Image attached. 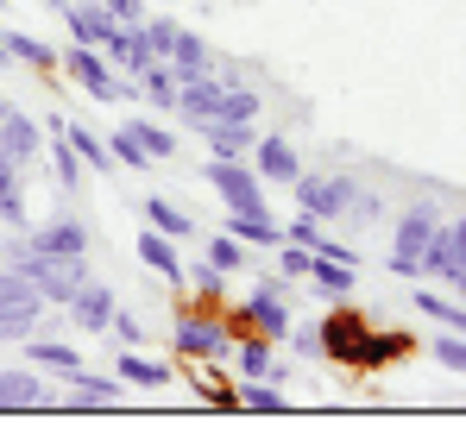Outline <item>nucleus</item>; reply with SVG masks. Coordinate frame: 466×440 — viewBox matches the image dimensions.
<instances>
[{"mask_svg":"<svg viewBox=\"0 0 466 440\" xmlns=\"http://www.w3.org/2000/svg\"><path fill=\"white\" fill-rule=\"evenodd\" d=\"M19 277H32V290L45 295V302H70V295L88 284V252H76V258H57V252H32V245H13V258H6Z\"/></svg>","mask_w":466,"mask_h":440,"instance_id":"nucleus-1","label":"nucleus"},{"mask_svg":"<svg viewBox=\"0 0 466 440\" xmlns=\"http://www.w3.org/2000/svg\"><path fill=\"white\" fill-rule=\"evenodd\" d=\"M315 340H321V359H334V365H347V371H366V359H372V321L360 308L321 315Z\"/></svg>","mask_w":466,"mask_h":440,"instance_id":"nucleus-2","label":"nucleus"},{"mask_svg":"<svg viewBox=\"0 0 466 440\" xmlns=\"http://www.w3.org/2000/svg\"><path fill=\"white\" fill-rule=\"evenodd\" d=\"M284 295H290V277H265L258 290L233 308V327H239V334H265L271 346H284V334H290V308H284Z\"/></svg>","mask_w":466,"mask_h":440,"instance_id":"nucleus-3","label":"nucleus"},{"mask_svg":"<svg viewBox=\"0 0 466 440\" xmlns=\"http://www.w3.org/2000/svg\"><path fill=\"white\" fill-rule=\"evenodd\" d=\"M202 176H208V189L221 195V208L228 215H265V176L246 164V157H208L202 164Z\"/></svg>","mask_w":466,"mask_h":440,"instance_id":"nucleus-4","label":"nucleus"},{"mask_svg":"<svg viewBox=\"0 0 466 440\" xmlns=\"http://www.w3.org/2000/svg\"><path fill=\"white\" fill-rule=\"evenodd\" d=\"M170 340H177L183 359H228V353H233L228 315H196V308H183L177 327H170Z\"/></svg>","mask_w":466,"mask_h":440,"instance_id":"nucleus-5","label":"nucleus"},{"mask_svg":"<svg viewBox=\"0 0 466 440\" xmlns=\"http://www.w3.org/2000/svg\"><path fill=\"white\" fill-rule=\"evenodd\" d=\"M57 70H70V82H76L88 101H120V70H114L107 51H95V45H76V38H70V51L57 57Z\"/></svg>","mask_w":466,"mask_h":440,"instance_id":"nucleus-6","label":"nucleus"},{"mask_svg":"<svg viewBox=\"0 0 466 440\" xmlns=\"http://www.w3.org/2000/svg\"><path fill=\"white\" fill-rule=\"evenodd\" d=\"M290 189H297V202H303V215H315V220H340V215H347V202H353V189H360V183H353V176H309V170H303V176H297Z\"/></svg>","mask_w":466,"mask_h":440,"instance_id":"nucleus-7","label":"nucleus"},{"mask_svg":"<svg viewBox=\"0 0 466 440\" xmlns=\"http://www.w3.org/2000/svg\"><path fill=\"white\" fill-rule=\"evenodd\" d=\"M51 6L64 13V25H70V38H76V45L107 51V45H114V32H120V19H114L101 0H51Z\"/></svg>","mask_w":466,"mask_h":440,"instance_id":"nucleus-8","label":"nucleus"},{"mask_svg":"<svg viewBox=\"0 0 466 440\" xmlns=\"http://www.w3.org/2000/svg\"><path fill=\"white\" fill-rule=\"evenodd\" d=\"M466 265V215L448 220V226H435V239H429V252H422V277H441V284H454Z\"/></svg>","mask_w":466,"mask_h":440,"instance_id":"nucleus-9","label":"nucleus"},{"mask_svg":"<svg viewBox=\"0 0 466 440\" xmlns=\"http://www.w3.org/2000/svg\"><path fill=\"white\" fill-rule=\"evenodd\" d=\"M25 245H32V252H57V258H76V252H88V226H82L76 215H51L45 226H32V233H25Z\"/></svg>","mask_w":466,"mask_h":440,"instance_id":"nucleus-10","label":"nucleus"},{"mask_svg":"<svg viewBox=\"0 0 466 440\" xmlns=\"http://www.w3.org/2000/svg\"><path fill=\"white\" fill-rule=\"evenodd\" d=\"M64 308H70V321H76L82 334H107V321H114V308H120V295L107 290V284H95V277H88V284H82V290L70 295Z\"/></svg>","mask_w":466,"mask_h":440,"instance_id":"nucleus-11","label":"nucleus"},{"mask_svg":"<svg viewBox=\"0 0 466 440\" xmlns=\"http://www.w3.org/2000/svg\"><path fill=\"white\" fill-rule=\"evenodd\" d=\"M133 245H139V265H146V271H157V277H164L170 290H189V271H183V258H177L170 233H157V226H146V233H139Z\"/></svg>","mask_w":466,"mask_h":440,"instance_id":"nucleus-12","label":"nucleus"},{"mask_svg":"<svg viewBox=\"0 0 466 440\" xmlns=\"http://www.w3.org/2000/svg\"><path fill=\"white\" fill-rule=\"evenodd\" d=\"M221 95H228V82L208 70V75H189L183 88H177V114L189 120V126H202V120H215L221 114Z\"/></svg>","mask_w":466,"mask_h":440,"instance_id":"nucleus-13","label":"nucleus"},{"mask_svg":"<svg viewBox=\"0 0 466 440\" xmlns=\"http://www.w3.org/2000/svg\"><path fill=\"white\" fill-rule=\"evenodd\" d=\"M252 170L265 176V183H297L303 176V157H297V145L290 139H252Z\"/></svg>","mask_w":466,"mask_h":440,"instance_id":"nucleus-14","label":"nucleus"},{"mask_svg":"<svg viewBox=\"0 0 466 440\" xmlns=\"http://www.w3.org/2000/svg\"><path fill=\"white\" fill-rule=\"evenodd\" d=\"M435 226H441V215H435L429 202L403 208V215H397V258H422L429 239H435Z\"/></svg>","mask_w":466,"mask_h":440,"instance_id":"nucleus-15","label":"nucleus"},{"mask_svg":"<svg viewBox=\"0 0 466 440\" xmlns=\"http://www.w3.org/2000/svg\"><path fill=\"white\" fill-rule=\"evenodd\" d=\"M6 409H57V396L38 384V371H0V415Z\"/></svg>","mask_w":466,"mask_h":440,"instance_id":"nucleus-16","label":"nucleus"},{"mask_svg":"<svg viewBox=\"0 0 466 440\" xmlns=\"http://www.w3.org/2000/svg\"><path fill=\"white\" fill-rule=\"evenodd\" d=\"M177 82H189V75H208L215 70V51H208V38L202 32H189V25H177V45H170V57H164Z\"/></svg>","mask_w":466,"mask_h":440,"instance_id":"nucleus-17","label":"nucleus"},{"mask_svg":"<svg viewBox=\"0 0 466 440\" xmlns=\"http://www.w3.org/2000/svg\"><path fill=\"white\" fill-rule=\"evenodd\" d=\"M196 133H202L208 157H246V151H252V139H258L246 120H202Z\"/></svg>","mask_w":466,"mask_h":440,"instance_id":"nucleus-18","label":"nucleus"},{"mask_svg":"<svg viewBox=\"0 0 466 440\" xmlns=\"http://www.w3.org/2000/svg\"><path fill=\"white\" fill-rule=\"evenodd\" d=\"M38 145H45V126H38L32 114H19V107H13V114L0 120V157H13V164H25V157H32Z\"/></svg>","mask_w":466,"mask_h":440,"instance_id":"nucleus-19","label":"nucleus"},{"mask_svg":"<svg viewBox=\"0 0 466 440\" xmlns=\"http://www.w3.org/2000/svg\"><path fill=\"white\" fill-rule=\"evenodd\" d=\"M107 57H114V70H120V75H139L146 64H157L152 45H146V19H139V25H120L114 45H107Z\"/></svg>","mask_w":466,"mask_h":440,"instance_id":"nucleus-20","label":"nucleus"},{"mask_svg":"<svg viewBox=\"0 0 466 440\" xmlns=\"http://www.w3.org/2000/svg\"><path fill=\"white\" fill-rule=\"evenodd\" d=\"M120 359H114V371H120V384H133V390H164L170 384V365H157V359H139L133 346H114Z\"/></svg>","mask_w":466,"mask_h":440,"instance_id":"nucleus-21","label":"nucleus"},{"mask_svg":"<svg viewBox=\"0 0 466 440\" xmlns=\"http://www.w3.org/2000/svg\"><path fill=\"white\" fill-rule=\"evenodd\" d=\"M25 359L45 365V371H64V377H76V371H82V353L70 346V340H38V334H32V340H25Z\"/></svg>","mask_w":466,"mask_h":440,"instance_id":"nucleus-22","label":"nucleus"},{"mask_svg":"<svg viewBox=\"0 0 466 440\" xmlns=\"http://www.w3.org/2000/svg\"><path fill=\"white\" fill-rule=\"evenodd\" d=\"M228 233L239 245H284V226L271 220V208L265 215H228Z\"/></svg>","mask_w":466,"mask_h":440,"instance_id":"nucleus-23","label":"nucleus"},{"mask_svg":"<svg viewBox=\"0 0 466 440\" xmlns=\"http://www.w3.org/2000/svg\"><path fill=\"white\" fill-rule=\"evenodd\" d=\"M64 139L76 145V157L88 164V170H95V176H107V170H114V151H107V139H95L82 120H64Z\"/></svg>","mask_w":466,"mask_h":440,"instance_id":"nucleus-24","label":"nucleus"},{"mask_svg":"<svg viewBox=\"0 0 466 440\" xmlns=\"http://www.w3.org/2000/svg\"><path fill=\"white\" fill-rule=\"evenodd\" d=\"M177 88H183V82H177V70H170L164 57L139 70V101H152V107H177Z\"/></svg>","mask_w":466,"mask_h":440,"instance_id":"nucleus-25","label":"nucleus"},{"mask_svg":"<svg viewBox=\"0 0 466 440\" xmlns=\"http://www.w3.org/2000/svg\"><path fill=\"white\" fill-rule=\"evenodd\" d=\"M70 390H76V396H70V409H107V403L120 396V371H114V377H88V371H76V377H70Z\"/></svg>","mask_w":466,"mask_h":440,"instance_id":"nucleus-26","label":"nucleus"},{"mask_svg":"<svg viewBox=\"0 0 466 440\" xmlns=\"http://www.w3.org/2000/svg\"><path fill=\"white\" fill-rule=\"evenodd\" d=\"M0 38H6V51H13V64H25V70H57V51H51L45 38H32V32H19V25H13V32H0Z\"/></svg>","mask_w":466,"mask_h":440,"instance_id":"nucleus-27","label":"nucleus"},{"mask_svg":"<svg viewBox=\"0 0 466 440\" xmlns=\"http://www.w3.org/2000/svg\"><path fill=\"white\" fill-rule=\"evenodd\" d=\"M38 315L45 302H19V308H0V346H25L38 334Z\"/></svg>","mask_w":466,"mask_h":440,"instance_id":"nucleus-28","label":"nucleus"},{"mask_svg":"<svg viewBox=\"0 0 466 440\" xmlns=\"http://www.w3.org/2000/svg\"><path fill=\"white\" fill-rule=\"evenodd\" d=\"M146 226H157V233H170V239H189L196 233V220L183 215L170 195H146Z\"/></svg>","mask_w":466,"mask_h":440,"instance_id":"nucleus-29","label":"nucleus"},{"mask_svg":"<svg viewBox=\"0 0 466 440\" xmlns=\"http://www.w3.org/2000/svg\"><path fill=\"white\" fill-rule=\"evenodd\" d=\"M233 365H239V377H271V340L265 334H239L233 340Z\"/></svg>","mask_w":466,"mask_h":440,"instance_id":"nucleus-30","label":"nucleus"},{"mask_svg":"<svg viewBox=\"0 0 466 440\" xmlns=\"http://www.w3.org/2000/svg\"><path fill=\"white\" fill-rule=\"evenodd\" d=\"M309 277H315V295H347V290H353V265H340V258H321V252H315Z\"/></svg>","mask_w":466,"mask_h":440,"instance_id":"nucleus-31","label":"nucleus"},{"mask_svg":"<svg viewBox=\"0 0 466 440\" xmlns=\"http://www.w3.org/2000/svg\"><path fill=\"white\" fill-rule=\"evenodd\" d=\"M0 220H25V189H19V164L13 157H0Z\"/></svg>","mask_w":466,"mask_h":440,"instance_id":"nucleus-32","label":"nucleus"},{"mask_svg":"<svg viewBox=\"0 0 466 440\" xmlns=\"http://www.w3.org/2000/svg\"><path fill=\"white\" fill-rule=\"evenodd\" d=\"M416 308H422L429 321H441V327H454V334H466V302H448V295H429V290H416Z\"/></svg>","mask_w":466,"mask_h":440,"instance_id":"nucleus-33","label":"nucleus"},{"mask_svg":"<svg viewBox=\"0 0 466 440\" xmlns=\"http://www.w3.org/2000/svg\"><path fill=\"white\" fill-rule=\"evenodd\" d=\"M239 409L271 415V409H284V396H278V384H271V377H246V384H239Z\"/></svg>","mask_w":466,"mask_h":440,"instance_id":"nucleus-34","label":"nucleus"},{"mask_svg":"<svg viewBox=\"0 0 466 440\" xmlns=\"http://www.w3.org/2000/svg\"><path fill=\"white\" fill-rule=\"evenodd\" d=\"M127 126H133V139H139V145L152 151V164H164V157L177 151V139H170V126H157V120H127Z\"/></svg>","mask_w":466,"mask_h":440,"instance_id":"nucleus-35","label":"nucleus"},{"mask_svg":"<svg viewBox=\"0 0 466 440\" xmlns=\"http://www.w3.org/2000/svg\"><path fill=\"white\" fill-rule=\"evenodd\" d=\"M416 340L410 334H385V327H372V359H366V371H379V365H390V359H403Z\"/></svg>","mask_w":466,"mask_h":440,"instance_id":"nucleus-36","label":"nucleus"},{"mask_svg":"<svg viewBox=\"0 0 466 440\" xmlns=\"http://www.w3.org/2000/svg\"><path fill=\"white\" fill-rule=\"evenodd\" d=\"M429 353H435V365L466 371V334H454V327H441V334L429 340Z\"/></svg>","mask_w":466,"mask_h":440,"instance_id":"nucleus-37","label":"nucleus"},{"mask_svg":"<svg viewBox=\"0 0 466 440\" xmlns=\"http://www.w3.org/2000/svg\"><path fill=\"white\" fill-rule=\"evenodd\" d=\"M215 120H246V126H252V120H258V95L228 82V95H221V114H215Z\"/></svg>","mask_w":466,"mask_h":440,"instance_id":"nucleus-38","label":"nucleus"},{"mask_svg":"<svg viewBox=\"0 0 466 440\" xmlns=\"http://www.w3.org/2000/svg\"><path fill=\"white\" fill-rule=\"evenodd\" d=\"M107 151H114V164H127V170H146V164H152V151L133 139V126H120V133L107 139Z\"/></svg>","mask_w":466,"mask_h":440,"instance_id":"nucleus-39","label":"nucleus"},{"mask_svg":"<svg viewBox=\"0 0 466 440\" xmlns=\"http://www.w3.org/2000/svg\"><path fill=\"white\" fill-rule=\"evenodd\" d=\"M208 265H215V271H239V265H246V245H239V239H233V233H215V239H208Z\"/></svg>","mask_w":466,"mask_h":440,"instance_id":"nucleus-40","label":"nucleus"},{"mask_svg":"<svg viewBox=\"0 0 466 440\" xmlns=\"http://www.w3.org/2000/svg\"><path fill=\"white\" fill-rule=\"evenodd\" d=\"M189 290L202 295V302H215V308H221V295H228V271H215V265L202 258V265H196V277H189Z\"/></svg>","mask_w":466,"mask_h":440,"instance_id":"nucleus-41","label":"nucleus"},{"mask_svg":"<svg viewBox=\"0 0 466 440\" xmlns=\"http://www.w3.org/2000/svg\"><path fill=\"white\" fill-rule=\"evenodd\" d=\"M19 302H45V295L32 290V277H19L13 265L0 271V308H19Z\"/></svg>","mask_w":466,"mask_h":440,"instance_id":"nucleus-42","label":"nucleus"},{"mask_svg":"<svg viewBox=\"0 0 466 440\" xmlns=\"http://www.w3.org/2000/svg\"><path fill=\"white\" fill-rule=\"evenodd\" d=\"M309 265H315L309 245H290V239L278 245V277H309Z\"/></svg>","mask_w":466,"mask_h":440,"instance_id":"nucleus-43","label":"nucleus"},{"mask_svg":"<svg viewBox=\"0 0 466 440\" xmlns=\"http://www.w3.org/2000/svg\"><path fill=\"white\" fill-rule=\"evenodd\" d=\"M146 45H152V57H170V45H177V19H164V13H146Z\"/></svg>","mask_w":466,"mask_h":440,"instance_id":"nucleus-44","label":"nucleus"},{"mask_svg":"<svg viewBox=\"0 0 466 440\" xmlns=\"http://www.w3.org/2000/svg\"><path fill=\"white\" fill-rule=\"evenodd\" d=\"M379 215H385V202H379V195H366V189H353V202H347V220H360V226H372Z\"/></svg>","mask_w":466,"mask_h":440,"instance_id":"nucleus-45","label":"nucleus"},{"mask_svg":"<svg viewBox=\"0 0 466 440\" xmlns=\"http://www.w3.org/2000/svg\"><path fill=\"white\" fill-rule=\"evenodd\" d=\"M107 334H114L120 346H139V340H146V327H139L133 315H120V308H114V321H107Z\"/></svg>","mask_w":466,"mask_h":440,"instance_id":"nucleus-46","label":"nucleus"},{"mask_svg":"<svg viewBox=\"0 0 466 440\" xmlns=\"http://www.w3.org/2000/svg\"><path fill=\"white\" fill-rule=\"evenodd\" d=\"M101 6H107L120 25H139V19H146V0H101Z\"/></svg>","mask_w":466,"mask_h":440,"instance_id":"nucleus-47","label":"nucleus"},{"mask_svg":"<svg viewBox=\"0 0 466 440\" xmlns=\"http://www.w3.org/2000/svg\"><path fill=\"white\" fill-rule=\"evenodd\" d=\"M284 346H297V353H321V340H315V327H297V321H290V334H284Z\"/></svg>","mask_w":466,"mask_h":440,"instance_id":"nucleus-48","label":"nucleus"},{"mask_svg":"<svg viewBox=\"0 0 466 440\" xmlns=\"http://www.w3.org/2000/svg\"><path fill=\"white\" fill-rule=\"evenodd\" d=\"M390 271H397V277H422V258H397V252H390Z\"/></svg>","mask_w":466,"mask_h":440,"instance_id":"nucleus-49","label":"nucleus"},{"mask_svg":"<svg viewBox=\"0 0 466 440\" xmlns=\"http://www.w3.org/2000/svg\"><path fill=\"white\" fill-rule=\"evenodd\" d=\"M454 295H461V302H466V265H461V277H454Z\"/></svg>","mask_w":466,"mask_h":440,"instance_id":"nucleus-50","label":"nucleus"},{"mask_svg":"<svg viewBox=\"0 0 466 440\" xmlns=\"http://www.w3.org/2000/svg\"><path fill=\"white\" fill-rule=\"evenodd\" d=\"M0 64H13V51H6V38H0Z\"/></svg>","mask_w":466,"mask_h":440,"instance_id":"nucleus-51","label":"nucleus"},{"mask_svg":"<svg viewBox=\"0 0 466 440\" xmlns=\"http://www.w3.org/2000/svg\"><path fill=\"white\" fill-rule=\"evenodd\" d=\"M6 114H13V101H6V95H0V120H6Z\"/></svg>","mask_w":466,"mask_h":440,"instance_id":"nucleus-52","label":"nucleus"}]
</instances>
